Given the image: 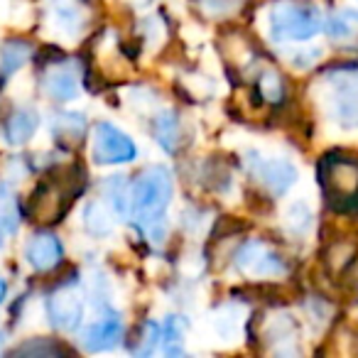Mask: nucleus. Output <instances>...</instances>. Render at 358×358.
<instances>
[{"label":"nucleus","mask_w":358,"mask_h":358,"mask_svg":"<svg viewBox=\"0 0 358 358\" xmlns=\"http://www.w3.org/2000/svg\"><path fill=\"white\" fill-rule=\"evenodd\" d=\"M172 174L162 164H152L138 177L130 192V214L133 219L152 236L155 241L162 238L164 229V211L172 199Z\"/></svg>","instance_id":"f257e3e1"},{"label":"nucleus","mask_w":358,"mask_h":358,"mask_svg":"<svg viewBox=\"0 0 358 358\" xmlns=\"http://www.w3.org/2000/svg\"><path fill=\"white\" fill-rule=\"evenodd\" d=\"M40 128V115L32 108H17L3 123V138L8 145H25Z\"/></svg>","instance_id":"9d476101"},{"label":"nucleus","mask_w":358,"mask_h":358,"mask_svg":"<svg viewBox=\"0 0 358 358\" xmlns=\"http://www.w3.org/2000/svg\"><path fill=\"white\" fill-rule=\"evenodd\" d=\"M6 297H8V282L3 278H0V304L6 302Z\"/></svg>","instance_id":"412c9836"},{"label":"nucleus","mask_w":358,"mask_h":358,"mask_svg":"<svg viewBox=\"0 0 358 358\" xmlns=\"http://www.w3.org/2000/svg\"><path fill=\"white\" fill-rule=\"evenodd\" d=\"M327 32L331 42L341 47H358V13L356 10H338L329 17Z\"/></svg>","instance_id":"4468645a"},{"label":"nucleus","mask_w":358,"mask_h":358,"mask_svg":"<svg viewBox=\"0 0 358 358\" xmlns=\"http://www.w3.org/2000/svg\"><path fill=\"white\" fill-rule=\"evenodd\" d=\"M152 135L164 152H177L182 145V118L174 110H162L152 120Z\"/></svg>","instance_id":"f8f14e48"},{"label":"nucleus","mask_w":358,"mask_h":358,"mask_svg":"<svg viewBox=\"0 0 358 358\" xmlns=\"http://www.w3.org/2000/svg\"><path fill=\"white\" fill-rule=\"evenodd\" d=\"M236 265L250 278H275L285 273V260L263 243H245L236 258Z\"/></svg>","instance_id":"423d86ee"},{"label":"nucleus","mask_w":358,"mask_h":358,"mask_svg":"<svg viewBox=\"0 0 358 358\" xmlns=\"http://www.w3.org/2000/svg\"><path fill=\"white\" fill-rule=\"evenodd\" d=\"M30 55H32L30 42L8 40L6 45L0 47V76H10L17 69H22L25 62L30 59Z\"/></svg>","instance_id":"dca6fc26"},{"label":"nucleus","mask_w":358,"mask_h":358,"mask_svg":"<svg viewBox=\"0 0 358 358\" xmlns=\"http://www.w3.org/2000/svg\"><path fill=\"white\" fill-rule=\"evenodd\" d=\"M358 258V245L353 241H346V238H338V241H331L324 250V265H327L329 275L334 278H341Z\"/></svg>","instance_id":"ddd939ff"},{"label":"nucleus","mask_w":358,"mask_h":358,"mask_svg":"<svg viewBox=\"0 0 358 358\" xmlns=\"http://www.w3.org/2000/svg\"><path fill=\"white\" fill-rule=\"evenodd\" d=\"M106 196H108V204L115 214L120 216H128L130 214V194H128V187L120 177L108 179V185H106Z\"/></svg>","instance_id":"6ab92c4d"},{"label":"nucleus","mask_w":358,"mask_h":358,"mask_svg":"<svg viewBox=\"0 0 358 358\" xmlns=\"http://www.w3.org/2000/svg\"><path fill=\"white\" fill-rule=\"evenodd\" d=\"M91 157L96 164H125L138 157L133 138L125 135L113 123H99L94 128V143H91Z\"/></svg>","instance_id":"20e7f679"},{"label":"nucleus","mask_w":358,"mask_h":358,"mask_svg":"<svg viewBox=\"0 0 358 358\" xmlns=\"http://www.w3.org/2000/svg\"><path fill=\"white\" fill-rule=\"evenodd\" d=\"M253 174L265 189L273 194H287L297 182V169L287 159H258L253 164Z\"/></svg>","instance_id":"1a4fd4ad"},{"label":"nucleus","mask_w":358,"mask_h":358,"mask_svg":"<svg viewBox=\"0 0 358 358\" xmlns=\"http://www.w3.org/2000/svg\"><path fill=\"white\" fill-rule=\"evenodd\" d=\"M3 341H6V338H3V334H0V346H3Z\"/></svg>","instance_id":"5701e85b"},{"label":"nucleus","mask_w":358,"mask_h":358,"mask_svg":"<svg viewBox=\"0 0 358 358\" xmlns=\"http://www.w3.org/2000/svg\"><path fill=\"white\" fill-rule=\"evenodd\" d=\"M0 226L8 234H15L17 231V201L8 185L0 187Z\"/></svg>","instance_id":"a211bd4d"},{"label":"nucleus","mask_w":358,"mask_h":358,"mask_svg":"<svg viewBox=\"0 0 358 358\" xmlns=\"http://www.w3.org/2000/svg\"><path fill=\"white\" fill-rule=\"evenodd\" d=\"M84 226L89 234L94 236H106L113 229V221H110V214L101 201H91L84 209Z\"/></svg>","instance_id":"f3484780"},{"label":"nucleus","mask_w":358,"mask_h":358,"mask_svg":"<svg viewBox=\"0 0 358 358\" xmlns=\"http://www.w3.org/2000/svg\"><path fill=\"white\" fill-rule=\"evenodd\" d=\"M322 15L302 0H280L270 8V32L278 42H304L322 32Z\"/></svg>","instance_id":"7ed1b4c3"},{"label":"nucleus","mask_w":358,"mask_h":358,"mask_svg":"<svg viewBox=\"0 0 358 358\" xmlns=\"http://www.w3.org/2000/svg\"><path fill=\"white\" fill-rule=\"evenodd\" d=\"M25 260L37 273H50L64 260V245L50 231H37L25 245Z\"/></svg>","instance_id":"0eeeda50"},{"label":"nucleus","mask_w":358,"mask_h":358,"mask_svg":"<svg viewBox=\"0 0 358 358\" xmlns=\"http://www.w3.org/2000/svg\"><path fill=\"white\" fill-rule=\"evenodd\" d=\"M0 245H3V226H0Z\"/></svg>","instance_id":"4be33fe9"},{"label":"nucleus","mask_w":358,"mask_h":358,"mask_svg":"<svg viewBox=\"0 0 358 358\" xmlns=\"http://www.w3.org/2000/svg\"><path fill=\"white\" fill-rule=\"evenodd\" d=\"M282 94H285V84H282V79H280V74H275V71H263V76H260V99L278 103V101L282 99Z\"/></svg>","instance_id":"aec40b11"},{"label":"nucleus","mask_w":358,"mask_h":358,"mask_svg":"<svg viewBox=\"0 0 358 358\" xmlns=\"http://www.w3.org/2000/svg\"><path fill=\"white\" fill-rule=\"evenodd\" d=\"M123 334H125V327H123V322H120V317L110 312V314H106V317L96 319L94 324H89V327L81 331V343H84V348L89 353L110 351V348H115L120 343Z\"/></svg>","instance_id":"6e6552de"},{"label":"nucleus","mask_w":358,"mask_h":358,"mask_svg":"<svg viewBox=\"0 0 358 358\" xmlns=\"http://www.w3.org/2000/svg\"><path fill=\"white\" fill-rule=\"evenodd\" d=\"M47 317L50 324L59 331H74L84 319V302L71 287H59L47 297Z\"/></svg>","instance_id":"39448f33"},{"label":"nucleus","mask_w":358,"mask_h":358,"mask_svg":"<svg viewBox=\"0 0 358 358\" xmlns=\"http://www.w3.org/2000/svg\"><path fill=\"white\" fill-rule=\"evenodd\" d=\"M52 135L64 145H76L86 135V118L81 113H59L52 120Z\"/></svg>","instance_id":"2eb2a0df"},{"label":"nucleus","mask_w":358,"mask_h":358,"mask_svg":"<svg viewBox=\"0 0 358 358\" xmlns=\"http://www.w3.org/2000/svg\"><path fill=\"white\" fill-rule=\"evenodd\" d=\"M45 94L50 96L52 101H59V103H66V101H74L79 96V79L71 69L66 66H55V69L47 71L45 76Z\"/></svg>","instance_id":"9b49d317"},{"label":"nucleus","mask_w":358,"mask_h":358,"mask_svg":"<svg viewBox=\"0 0 358 358\" xmlns=\"http://www.w3.org/2000/svg\"><path fill=\"white\" fill-rule=\"evenodd\" d=\"M319 187L334 209L358 206V162L346 155H327L319 162Z\"/></svg>","instance_id":"f03ea898"}]
</instances>
